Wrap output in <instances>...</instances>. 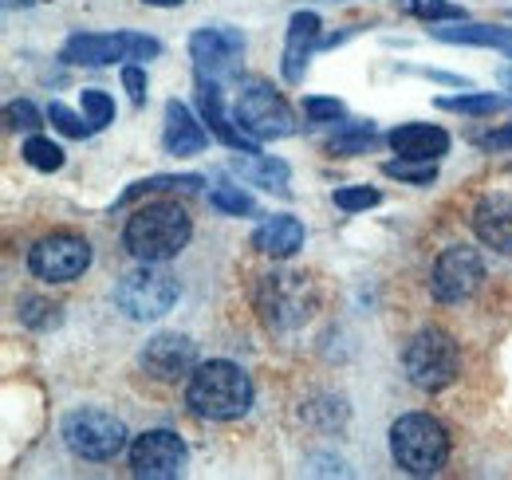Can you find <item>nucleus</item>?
Segmentation results:
<instances>
[{"instance_id":"ea45409f","label":"nucleus","mask_w":512,"mask_h":480,"mask_svg":"<svg viewBox=\"0 0 512 480\" xmlns=\"http://www.w3.org/2000/svg\"><path fill=\"white\" fill-rule=\"evenodd\" d=\"M8 4H12V8H16V4H20V8H24V4H36V0H8Z\"/></svg>"},{"instance_id":"393cba45","label":"nucleus","mask_w":512,"mask_h":480,"mask_svg":"<svg viewBox=\"0 0 512 480\" xmlns=\"http://www.w3.org/2000/svg\"><path fill=\"white\" fill-rule=\"evenodd\" d=\"M20 154H24V162H28L32 170H40V174H56V170H64V150H60L52 138L32 134V138L20 146Z\"/></svg>"},{"instance_id":"7ed1b4c3","label":"nucleus","mask_w":512,"mask_h":480,"mask_svg":"<svg viewBox=\"0 0 512 480\" xmlns=\"http://www.w3.org/2000/svg\"><path fill=\"white\" fill-rule=\"evenodd\" d=\"M390 457L410 477H438L449 461L446 425L430 414H402L390 425Z\"/></svg>"},{"instance_id":"f3484780","label":"nucleus","mask_w":512,"mask_h":480,"mask_svg":"<svg viewBox=\"0 0 512 480\" xmlns=\"http://www.w3.org/2000/svg\"><path fill=\"white\" fill-rule=\"evenodd\" d=\"M390 150L398 158H414V162H438L449 150V134L442 126L430 122H406L390 134Z\"/></svg>"},{"instance_id":"6ab92c4d","label":"nucleus","mask_w":512,"mask_h":480,"mask_svg":"<svg viewBox=\"0 0 512 480\" xmlns=\"http://www.w3.org/2000/svg\"><path fill=\"white\" fill-rule=\"evenodd\" d=\"M162 146H166L170 154H178V158H186V154H201V150L209 146V130L193 119L186 103L170 99V103H166V130H162Z\"/></svg>"},{"instance_id":"c85d7f7f","label":"nucleus","mask_w":512,"mask_h":480,"mask_svg":"<svg viewBox=\"0 0 512 480\" xmlns=\"http://www.w3.org/2000/svg\"><path fill=\"white\" fill-rule=\"evenodd\" d=\"M209 205H213L217 213H229V217H249L256 209L253 197H249L241 185H217V189L209 193Z\"/></svg>"},{"instance_id":"bb28decb","label":"nucleus","mask_w":512,"mask_h":480,"mask_svg":"<svg viewBox=\"0 0 512 480\" xmlns=\"http://www.w3.org/2000/svg\"><path fill=\"white\" fill-rule=\"evenodd\" d=\"M16 315H20V323L32 327V331H48V327L60 323V307L48 300H36V296H24V300L16 303Z\"/></svg>"},{"instance_id":"72a5a7b5","label":"nucleus","mask_w":512,"mask_h":480,"mask_svg":"<svg viewBox=\"0 0 512 480\" xmlns=\"http://www.w3.org/2000/svg\"><path fill=\"white\" fill-rule=\"evenodd\" d=\"M48 122H52L60 134H67V138H83V134H91V122L79 119L75 111H67L64 103H52V107H48Z\"/></svg>"},{"instance_id":"e433bc0d","label":"nucleus","mask_w":512,"mask_h":480,"mask_svg":"<svg viewBox=\"0 0 512 480\" xmlns=\"http://www.w3.org/2000/svg\"><path fill=\"white\" fill-rule=\"evenodd\" d=\"M123 87H127V95L134 107L146 103V71H142V67H134V63L123 67Z\"/></svg>"},{"instance_id":"ddd939ff","label":"nucleus","mask_w":512,"mask_h":480,"mask_svg":"<svg viewBox=\"0 0 512 480\" xmlns=\"http://www.w3.org/2000/svg\"><path fill=\"white\" fill-rule=\"evenodd\" d=\"M241 52H245V36L237 28H201L190 36V56L197 75H209L217 83L237 75Z\"/></svg>"},{"instance_id":"1a4fd4ad","label":"nucleus","mask_w":512,"mask_h":480,"mask_svg":"<svg viewBox=\"0 0 512 480\" xmlns=\"http://www.w3.org/2000/svg\"><path fill=\"white\" fill-rule=\"evenodd\" d=\"M28 268L36 280L48 284H71L91 268V244L75 233H52L28 248Z\"/></svg>"},{"instance_id":"f257e3e1","label":"nucleus","mask_w":512,"mask_h":480,"mask_svg":"<svg viewBox=\"0 0 512 480\" xmlns=\"http://www.w3.org/2000/svg\"><path fill=\"white\" fill-rule=\"evenodd\" d=\"M186 406L205 421H237L253 406V378L229 359L193 366L186 382Z\"/></svg>"},{"instance_id":"7c9ffc66","label":"nucleus","mask_w":512,"mask_h":480,"mask_svg":"<svg viewBox=\"0 0 512 480\" xmlns=\"http://www.w3.org/2000/svg\"><path fill=\"white\" fill-rule=\"evenodd\" d=\"M386 178L410 181V185H430L438 178V166L434 162H414V158H398V162H386L383 166Z\"/></svg>"},{"instance_id":"4be33fe9","label":"nucleus","mask_w":512,"mask_h":480,"mask_svg":"<svg viewBox=\"0 0 512 480\" xmlns=\"http://www.w3.org/2000/svg\"><path fill=\"white\" fill-rule=\"evenodd\" d=\"M446 44H481V48H512V28L501 24H457V28H434Z\"/></svg>"},{"instance_id":"aec40b11","label":"nucleus","mask_w":512,"mask_h":480,"mask_svg":"<svg viewBox=\"0 0 512 480\" xmlns=\"http://www.w3.org/2000/svg\"><path fill=\"white\" fill-rule=\"evenodd\" d=\"M253 248L256 252H264V256H272V260H288V256H296V252L304 248V225H300V217L280 213V217L264 221V225L253 233Z\"/></svg>"},{"instance_id":"c756f323","label":"nucleus","mask_w":512,"mask_h":480,"mask_svg":"<svg viewBox=\"0 0 512 480\" xmlns=\"http://www.w3.org/2000/svg\"><path fill=\"white\" fill-rule=\"evenodd\" d=\"M83 119L91 122V130L111 126L115 122V99L107 91H99V87H87L83 91Z\"/></svg>"},{"instance_id":"39448f33","label":"nucleus","mask_w":512,"mask_h":480,"mask_svg":"<svg viewBox=\"0 0 512 480\" xmlns=\"http://www.w3.org/2000/svg\"><path fill=\"white\" fill-rule=\"evenodd\" d=\"M402 370H406L410 386L438 394L461 374V347L442 327H422L402 351Z\"/></svg>"},{"instance_id":"a211bd4d","label":"nucleus","mask_w":512,"mask_h":480,"mask_svg":"<svg viewBox=\"0 0 512 480\" xmlns=\"http://www.w3.org/2000/svg\"><path fill=\"white\" fill-rule=\"evenodd\" d=\"M320 48V16L316 12H296L288 24V44H284V79L300 83L308 56Z\"/></svg>"},{"instance_id":"dca6fc26","label":"nucleus","mask_w":512,"mask_h":480,"mask_svg":"<svg viewBox=\"0 0 512 480\" xmlns=\"http://www.w3.org/2000/svg\"><path fill=\"white\" fill-rule=\"evenodd\" d=\"M473 233L485 248L512 256V193H485L473 209Z\"/></svg>"},{"instance_id":"f03ea898","label":"nucleus","mask_w":512,"mask_h":480,"mask_svg":"<svg viewBox=\"0 0 512 480\" xmlns=\"http://www.w3.org/2000/svg\"><path fill=\"white\" fill-rule=\"evenodd\" d=\"M193 237L190 213L178 201H150L142 205L123 229V248L138 264H166Z\"/></svg>"},{"instance_id":"2f4dec72","label":"nucleus","mask_w":512,"mask_h":480,"mask_svg":"<svg viewBox=\"0 0 512 480\" xmlns=\"http://www.w3.org/2000/svg\"><path fill=\"white\" fill-rule=\"evenodd\" d=\"M379 201H383V193L379 189H367V185H343V189H335V209H343V213H363V209H371Z\"/></svg>"},{"instance_id":"9d476101","label":"nucleus","mask_w":512,"mask_h":480,"mask_svg":"<svg viewBox=\"0 0 512 480\" xmlns=\"http://www.w3.org/2000/svg\"><path fill=\"white\" fill-rule=\"evenodd\" d=\"M485 284V260L469 244H449L430 268V292L438 303H465Z\"/></svg>"},{"instance_id":"a19ab883","label":"nucleus","mask_w":512,"mask_h":480,"mask_svg":"<svg viewBox=\"0 0 512 480\" xmlns=\"http://www.w3.org/2000/svg\"><path fill=\"white\" fill-rule=\"evenodd\" d=\"M509 60H512V52H509Z\"/></svg>"},{"instance_id":"6e6552de","label":"nucleus","mask_w":512,"mask_h":480,"mask_svg":"<svg viewBox=\"0 0 512 480\" xmlns=\"http://www.w3.org/2000/svg\"><path fill=\"white\" fill-rule=\"evenodd\" d=\"M162 44L138 32H79L71 36L60 52L64 63H83V67H107L119 60H150L158 56Z\"/></svg>"},{"instance_id":"5701e85b","label":"nucleus","mask_w":512,"mask_h":480,"mask_svg":"<svg viewBox=\"0 0 512 480\" xmlns=\"http://www.w3.org/2000/svg\"><path fill=\"white\" fill-rule=\"evenodd\" d=\"M371 142H375V122H343V126L335 130V138L327 142V150L339 154V158H355V154H363Z\"/></svg>"},{"instance_id":"423d86ee","label":"nucleus","mask_w":512,"mask_h":480,"mask_svg":"<svg viewBox=\"0 0 512 480\" xmlns=\"http://www.w3.org/2000/svg\"><path fill=\"white\" fill-rule=\"evenodd\" d=\"M127 425L99 410V406H83V410H71L64 418V441L67 449L83 461H115L123 449H127Z\"/></svg>"},{"instance_id":"cd10ccee","label":"nucleus","mask_w":512,"mask_h":480,"mask_svg":"<svg viewBox=\"0 0 512 480\" xmlns=\"http://www.w3.org/2000/svg\"><path fill=\"white\" fill-rule=\"evenodd\" d=\"M402 12L426 20V24H438V20H465V8L449 4V0H398Z\"/></svg>"},{"instance_id":"c9c22d12","label":"nucleus","mask_w":512,"mask_h":480,"mask_svg":"<svg viewBox=\"0 0 512 480\" xmlns=\"http://www.w3.org/2000/svg\"><path fill=\"white\" fill-rule=\"evenodd\" d=\"M304 115L312 122H335V119H343V103L339 99H304Z\"/></svg>"},{"instance_id":"0eeeda50","label":"nucleus","mask_w":512,"mask_h":480,"mask_svg":"<svg viewBox=\"0 0 512 480\" xmlns=\"http://www.w3.org/2000/svg\"><path fill=\"white\" fill-rule=\"evenodd\" d=\"M174 303H178V280L158 264H142L115 284V307L127 311L138 323L162 319Z\"/></svg>"},{"instance_id":"20e7f679","label":"nucleus","mask_w":512,"mask_h":480,"mask_svg":"<svg viewBox=\"0 0 512 480\" xmlns=\"http://www.w3.org/2000/svg\"><path fill=\"white\" fill-rule=\"evenodd\" d=\"M316 284L304 272H268L256 284V311L268 331H300L316 315Z\"/></svg>"},{"instance_id":"473e14b6","label":"nucleus","mask_w":512,"mask_h":480,"mask_svg":"<svg viewBox=\"0 0 512 480\" xmlns=\"http://www.w3.org/2000/svg\"><path fill=\"white\" fill-rule=\"evenodd\" d=\"M4 122H8V130H28V134H36V130L44 126V115H40L28 99H20V103H8V107H4Z\"/></svg>"},{"instance_id":"2eb2a0df","label":"nucleus","mask_w":512,"mask_h":480,"mask_svg":"<svg viewBox=\"0 0 512 480\" xmlns=\"http://www.w3.org/2000/svg\"><path fill=\"white\" fill-rule=\"evenodd\" d=\"M197 107H201V119L209 122V134H213L217 142H225L229 150H241V154H260V142H256L253 134H245L237 122H229L217 79L197 75Z\"/></svg>"},{"instance_id":"9b49d317","label":"nucleus","mask_w":512,"mask_h":480,"mask_svg":"<svg viewBox=\"0 0 512 480\" xmlns=\"http://www.w3.org/2000/svg\"><path fill=\"white\" fill-rule=\"evenodd\" d=\"M233 119L245 134H253L256 142L264 138H288L296 130L292 119V107L264 83H249L241 95H237V107H233Z\"/></svg>"},{"instance_id":"f704fd0d","label":"nucleus","mask_w":512,"mask_h":480,"mask_svg":"<svg viewBox=\"0 0 512 480\" xmlns=\"http://www.w3.org/2000/svg\"><path fill=\"white\" fill-rule=\"evenodd\" d=\"M473 146H477V150H485V154L512 150V122L497 126V130H489V134H477V138H473Z\"/></svg>"},{"instance_id":"4c0bfd02","label":"nucleus","mask_w":512,"mask_h":480,"mask_svg":"<svg viewBox=\"0 0 512 480\" xmlns=\"http://www.w3.org/2000/svg\"><path fill=\"white\" fill-rule=\"evenodd\" d=\"M142 4H154V8H178V4H186V0H142Z\"/></svg>"},{"instance_id":"412c9836","label":"nucleus","mask_w":512,"mask_h":480,"mask_svg":"<svg viewBox=\"0 0 512 480\" xmlns=\"http://www.w3.org/2000/svg\"><path fill=\"white\" fill-rule=\"evenodd\" d=\"M233 170L245 181H253L260 189H276V193H284L288 174H292L288 162H280L272 154H241V158H233Z\"/></svg>"},{"instance_id":"58836bf2","label":"nucleus","mask_w":512,"mask_h":480,"mask_svg":"<svg viewBox=\"0 0 512 480\" xmlns=\"http://www.w3.org/2000/svg\"><path fill=\"white\" fill-rule=\"evenodd\" d=\"M497 79H501V87H509L512 91V63L509 67H501V75H497Z\"/></svg>"},{"instance_id":"f8f14e48","label":"nucleus","mask_w":512,"mask_h":480,"mask_svg":"<svg viewBox=\"0 0 512 480\" xmlns=\"http://www.w3.org/2000/svg\"><path fill=\"white\" fill-rule=\"evenodd\" d=\"M186 461H190L186 441L174 429H146L130 441V473L142 480L182 477Z\"/></svg>"},{"instance_id":"4468645a","label":"nucleus","mask_w":512,"mask_h":480,"mask_svg":"<svg viewBox=\"0 0 512 480\" xmlns=\"http://www.w3.org/2000/svg\"><path fill=\"white\" fill-rule=\"evenodd\" d=\"M138 366L158 378V382H178V378H190L193 366H197V347H193L186 335H154L146 339V347L138 351Z\"/></svg>"},{"instance_id":"b1692460","label":"nucleus","mask_w":512,"mask_h":480,"mask_svg":"<svg viewBox=\"0 0 512 480\" xmlns=\"http://www.w3.org/2000/svg\"><path fill=\"white\" fill-rule=\"evenodd\" d=\"M201 185V178L197 174H158V178H142L134 181L127 193L115 201L119 209L123 205H130V201H138V197H146V193H162V189H197Z\"/></svg>"},{"instance_id":"a878e982","label":"nucleus","mask_w":512,"mask_h":480,"mask_svg":"<svg viewBox=\"0 0 512 480\" xmlns=\"http://www.w3.org/2000/svg\"><path fill=\"white\" fill-rule=\"evenodd\" d=\"M509 103L512 99L493 95V91H485V95H449V99H438V107L457 111V115H497V111H505Z\"/></svg>"}]
</instances>
